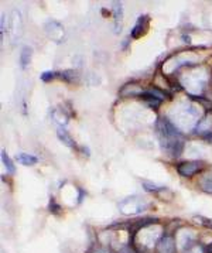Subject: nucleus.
Instances as JSON below:
<instances>
[{"instance_id": "obj_1", "label": "nucleus", "mask_w": 212, "mask_h": 253, "mask_svg": "<svg viewBox=\"0 0 212 253\" xmlns=\"http://www.w3.org/2000/svg\"><path fill=\"white\" fill-rule=\"evenodd\" d=\"M157 133L163 152L171 157H178L184 149V142L177 126L169 119L162 118L157 122Z\"/></svg>"}, {"instance_id": "obj_2", "label": "nucleus", "mask_w": 212, "mask_h": 253, "mask_svg": "<svg viewBox=\"0 0 212 253\" xmlns=\"http://www.w3.org/2000/svg\"><path fill=\"white\" fill-rule=\"evenodd\" d=\"M149 208V203L140 197H129L119 203V210L123 215H137Z\"/></svg>"}, {"instance_id": "obj_3", "label": "nucleus", "mask_w": 212, "mask_h": 253, "mask_svg": "<svg viewBox=\"0 0 212 253\" xmlns=\"http://www.w3.org/2000/svg\"><path fill=\"white\" fill-rule=\"evenodd\" d=\"M175 243H177V249L181 253L187 252L190 248L194 245H197V233L192 229H180L175 233Z\"/></svg>"}, {"instance_id": "obj_4", "label": "nucleus", "mask_w": 212, "mask_h": 253, "mask_svg": "<svg viewBox=\"0 0 212 253\" xmlns=\"http://www.w3.org/2000/svg\"><path fill=\"white\" fill-rule=\"evenodd\" d=\"M204 167V163L194 160V162H184L177 166V171L181 177H192L194 174L201 171Z\"/></svg>"}, {"instance_id": "obj_5", "label": "nucleus", "mask_w": 212, "mask_h": 253, "mask_svg": "<svg viewBox=\"0 0 212 253\" xmlns=\"http://www.w3.org/2000/svg\"><path fill=\"white\" fill-rule=\"evenodd\" d=\"M156 252L157 253H177V243L175 238L172 235H163L162 239L159 241L156 246Z\"/></svg>"}, {"instance_id": "obj_6", "label": "nucleus", "mask_w": 212, "mask_h": 253, "mask_svg": "<svg viewBox=\"0 0 212 253\" xmlns=\"http://www.w3.org/2000/svg\"><path fill=\"white\" fill-rule=\"evenodd\" d=\"M45 33H47V36L50 37L51 40L55 41V42L64 41V37H65L64 27H62V24L58 23V21H48L45 24Z\"/></svg>"}, {"instance_id": "obj_7", "label": "nucleus", "mask_w": 212, "mask_h": 253, "mask_svg": "<svg viewBox=\"0 0 212 253\" xmlns=\"http://www.w3.org/2000/svg\"><path fill=\"white\" fill-rule=\"evenodd\" d=\"M122 20H123V7H122V3H113L115 33H121L122 31Z\"/></svg>"}, {"instance_id": "obj_8", "label": "nucleus", "mask_w": 212, "mask_h": 253, "mask_svg": "<svg viewBox=\"0 0 212 253\" xmlns=\"http://www.w3.org/2000/svg\"><path fill=\"white\" fill-rule=\"evenodd\" d=\"M146 27H147V16H140V17H139V20H137V23L134 24V27H133V30H131L130 33L131 39H139L141 34L144 33Z\"/></svg>"}, {"instance_id": "obj_9", "label": "nucleus", "mask_w": 212, "mask_h": 253, "mask_svg": "<svg viewBox=\"0 0 212 253\" xmlns=\"http://www.w3.org/2000/svg\"><path fill=\"white\" fill-rule=\"evenodd\" d=\"M10 31L13 37L20 36L21 33V19L19 11H13V17H10Z\"/></svg>"}, {"instance_id": "obj_10", "label": "nucleus", "mask_w": 212, "mask_h": 253, "mask_svg": "<svg viewBox=\"0 0 212 253\" xmlns=\"http://www.w3.org/2000/svg\"><path fill=\"white\" fill-rule=\"evenodd\" d=\"M31 57H33V48L29 47V45H24L20 52V67L23 70H26L29 67Z\"/></svg>"}, {"instance_id": "obj_11", "label": "nucleus", "mask_w": 212, "mask_h": 253, "mask_svg": "<svg viewBox=\"0 0 212 253\" xmlns=\"http://www.w3.org/2000/svg\"><path fill=\"white\" fill-rule=\"evenodd\" d=\"M16 159H17V162L23 164V166H34L36 163L39 162V159L36 157V156H33V154H29V153H19L17 156H16Z\"/></svg>"}, {"instance_id": "obj_12", "label": "nucleus", "mask_w": 212, "mask_h": 253, "mask_svg": "<svg viewBox=\"0 0 212 253\" xmlns=\"http://www.w3.org/2000/svg\"><path fill=\"white\" fill-rule=\"evenodd\" d=\"M143 92L140 88L136 85V84H127V85H125V88H122L121 89V95H130V96H137V95H143Z\"/></svg>"}, {"instance_id": "obj_13", "label": "nucleus", "mask_w": 212, "mask_h": 253, "mask_svg": "<svg viewBox=\"0 0 212 253\" xmlns=\"http://www.w3.org/2000/svg\"><path fill=\"white\" fill-rule=\"evenodd\" d=\"M57 136H58V139H60L61 142L64 143L65 146H68V147H75V142H74V139L70 136V133L67 132L65 129H62L60 127L58 130H57Z\"/></svg>"}, {"instance_id": "obj_14", "label": "nucleus", "mask_w": 212, "mask_h": 253, "mask_svg": "<svg viewBox=\"0 0 212 253\" xmlns=\"http://www.w3.org/2000/svg\"><path fill=\"white\" fill-rule=\"evenodd\" d=\"M1 162H3V166L6 167V170L10 172V174H14L16 172V167H14V164L11 162V159L9 157V154L4 152H1Z\"/></svg>"}, {"instance_id": "obj_15", "label": "nucleus", "mask_w": 212, "mask_h": 253, "mask_svg": "<svg viewBox=\"0 0 212 253\" xmlns=\"http://www.w3.org/2000/svg\"><path fill=\"white\" fill-rule=\"evenodd\" d=\"M60 77L64 81L71 82V84L78 81V74H77V71H74V70H65V71L60 72Z\"/></svg>"}, {"instance_id": "obj_16", "label": "nucleus", "mask_w": 212, "mask_h": 253, "mask_svg": "<svg viewBox=\"0 0 212 253\" xmlns=\"http://www.w3.org/2000/svg\"><path fill=\"white\" fill-rule=\"evenodd\" d=\"M200 185H201L202 191L212 194V175H205V177H202L201 181H200Z\"/></svg>"}, {"instance_id": "obj_17", "label": "nucleus", "mask_w": 212, "mask_h": 253, "mask_svg": "<svg viewBox=\"0 0 212 253\" xmlns=\"http://www.w3.org/2000/svg\"><path fill=\"white\" fill-rule=\"evenodd\" d=\"M143 187H144L146 191H150V193H159L164 188L162 185H157V184H154L152 181H143Z\"/></svg>"}, {"instance_id": "obj_18", "label": "nucleus", "mask_w": 212, "mask_h": 253, "mask_svg": "<svg viewBox=\"0 0 212 253\" xmlns=\"http://www.w3.org/2000/svg\"><path fill=\"white\" fill-rule=\"evenodd\" d=\"M52 118H54V121L57 122V123H60V125H67L68 123V118L64 113H60L58 109L52 111Z\"/></svg>"}, {"instance_id": "obj_19", "label": "nucleus", "mask_w": 212, "mask_h": 253, "mask_svg": "<svg viewBox=\"0 0 212 253\" xmlns=\"http://www.w3.org/2000/svg\"><path fill=\"white\" fill-rule=\"evenodd\" d=\"M57 77V72H52V71H45L41 74V81L44 82H48L51 80H54Z\"/></svg>"}, {"instance_id": "obj_20", "label": "nucleus", "mask_w": 212, "mask_h": 253, "mask_svg": "<svg viewBox=\"0 0 212 253\" xmlns=\"http://www.w3.org/2000/svg\"><path fill=\"white\" fill-rule=\"evenodd\" d=\"M141 96H144L146 98V102H147V105L149 106H152V108H157L159 105H160V102L159 99H156V98H153V96H149V95H141Z\"/></svg>"}, {"instance_id": "obj_21", "label": "nucleus", "mask_w": 212, "mask_h": 253, "mask_svg": "<svg viewBox=\"0 0 212 253\" xmlns=\"http://www.w3.org/2000/svg\"><path fill=\"white\" fill-rule=\"evenodd\" d=\"M89 253H112L111 249H108L106 246H93Z\"/></svg>"}, {"instance_id": "obj_22", "label": "nucleus", "mask_w": 212, "mask_h": 253, "mask_svg": "<svg viewBox=\"0 0 212 253\" xmlns=\"http://www.w3.org/2000/svg\"><path fill=\"white\" fill-rule=\"evenodd\" d=\"M184 253H205V249H204V246L202 245H194L192 248H190L187 252H184Z\"/></svg>"}, {"instance_id": "obj_23", "label": "nucleus", "mask_w": 212, "mask_h": 253, "mask_svg": "<svg viewBox=\"0 0 212 253\" xmlns=\"http://www.w3.org/2000/svg\"><path fill=\"white\" fill-rule=\"evenodd\" d=\"M197 219H200V222H201L204 226L212 229V219H208V218H205V216H197Z\"/></svg>"}, {"instance_id": "obj_24", "label": "nucleus", "mask_w": 212, "mask_h": 253, "mask_svg": "<svg viewBox=\"0 0 212 253\" xmlns=\"http://www.w3.org/2000/svg\"><path fill=\"white\" fill-rule=\"evenodd\" d=\"M119 253H137V251L131 245H125L123 248L119 249Z\"/></svg>"}, {"instance_id": "obj_25", "label": "nucleus", "mask_w": 212, "mask_h": 253, "mask_svg": "<svg viewBox=\"0 0 212 253\" xmlns=\"http://www.w3.org/2000/svg\"><path fill=\"white\" fill-rule=\"evenodd\" d=\"M58 210H60V207H58L57 204L54 203V200H51V201H50V211H52V212H58Z\"/></svg>"}, {"instance_id": "obj_26", "label": "nucleus", "mask_w": 212, "mask_h": 253, "mask_svg": "<svg viewBox=\"0 0 212 253\" xmlns=\"http://www.w3.org/2000/svg\"><path fill=\"white\" fill-rule=\"evenodd\" d=\"M205 251H207V253H212V243H210V245L205 248Z\"/></svg>"}]
</instances>
